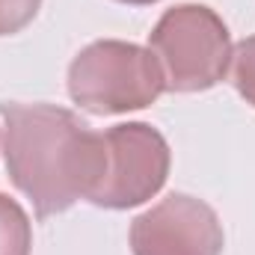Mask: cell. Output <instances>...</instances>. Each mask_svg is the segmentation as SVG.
<instances>
[{"label": "cell", "instance_id": "obj_4", "mask_svg": "<svg viewBox=\"0 0 255 255\" xmlns=\"http://www.w3.org/2000/svg\"><path fill=\"white\" fill-rule=\"evenodd\" d=\"M107 169L101 184L89 196L95 208L128 211L139 208L163 190L172 151L166 136L148 122H122L104 130Z\"/></svg>", "mask_w": 255, "mask_h": 255}, {"label": "cell", "instance_id": "obj_2", "mask_svg": "<svg viewBox=\"0 0 255 255\" xmlns=\"http://www.w3.org/2000/svg\"><path fill=\"white\" fill-rule=\"evenodd\" d=\"M71 101L95 116H119L151 107L166 92V77L151 48L125 39L89 42L68 63Z\"/></svg>", "mask_w": 255, "mask_h": 255}, {"label": "cell", "instance_id": "obj_5", "mask_svg": "<svg viewBox=\"0 0 255 255\" xmlns=\"http://www.w3.org/2000/svg\"><path fill=\"white\" fill-rule=\"evenodd\" d=\"M223 247L217 211L190 193H169L130 223L133 255H223Z\"/></svg>", "mask_w": 255, "mask_h": 255}, {"label": "cell", "instance_id": "obj_8", "mask_svg": "<svg viewBox=\"0 0 255 255\" xmlns=\"http://www.w3.org/2000/svg\"><path fill=\"white\" fill-rule=\"evenodd\" d=\"M42 0H0V36H15L39 15Z\"/></svg>", "mask_w": 255, "mask_h": 255}, {"label": "cell", "instance_id": "obj_9", "mask_svg": "<svg viewBox=\"0 0 255 255\" xmlns=\"http://www.w3.org/2000/svg\"><path fill=\"white\" fill-rule=\"evenodd\" d=\"M116 3H128V6H151L157 0H116Z\"/></svg>", "mask_w": 255, "mask_h": 255}, {"label": "cell", "instance_id": "obj_1", "mask_svg": "<svg viewBox=\"0 0 255 255\" xmlns=\"http://www.w3.org/2000/svg\"><path fill=\"white\" fill-rule=\"evenodd\" d=\"M9 181L36 217H57L95 193L107 169L104 133L57 104H0Z\"/></svg>", "mask_w": 255, "mask_h": 255}, {"label": "cell", "instance_id": "obj_6", "mask_svg": "<svg viewBox=\"0 0 255 255\" xmlns=\"http://www.w3.org/2000/svg\"><path fill=\"white\" fill-rule=\"evenodd\" d=\"M33 223L21 202L0 193V255H30Z\"/></svg>", "mask_w": 255, "mask_h": 255}, {"label": "cell", "instance_id": "obj_7", "mask_svg": "<svg viewBox=\"0 0 255 255\" xmlns=\"http://www.w3.org/2000/svg\"><path fill=\"white\" fill-rule=\"evenodd\" d=\"M232 83L238 95L255 107V36H247L235 45L232 54Z\"/></svg>", "mask_w": 255, "mask_h": 255}, {"label": "cell", "instance_id": "obj_3", "mask_svg": "<svg viewBox=\"0 0 255 255\" xmlns=\"http://www.w3.org/2000/svg\"><path fill=\"white\" fill-rule=\"evenodd\" d=\"M169 92H205L226 80L232 65V33L205 3H178L166 9L148 33Z\"/></svg>", "mask_w": 255, "mask_h": 255}]
</instances>
